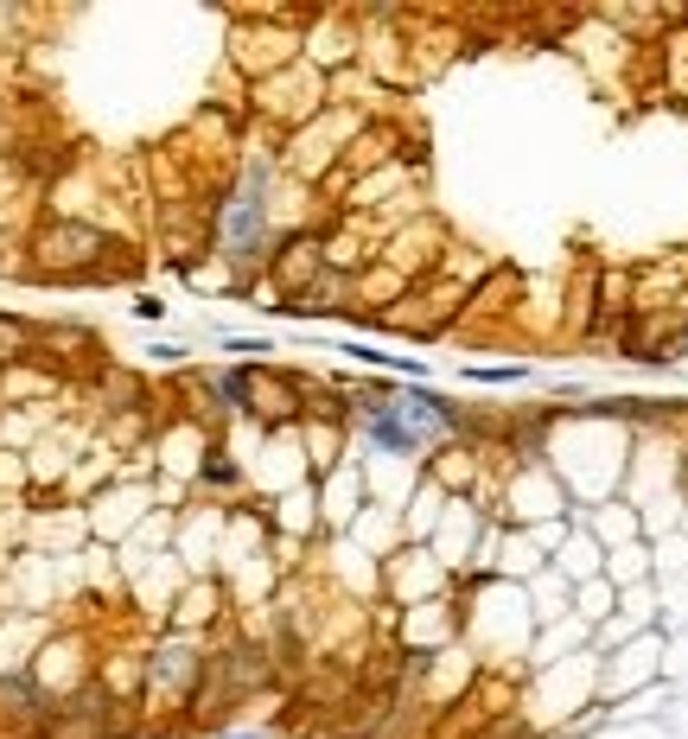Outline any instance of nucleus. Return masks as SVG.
Masks as SVG:
<instances>
[{"mask_svg":"<svg viewBox=\"0 0 688 739\" xmlns=\"http://www.w3.org/2000/svg\"><path fill=\"white\" fill-rule=\"evenodd\" d=\"M268 192H274V166L268 160H249L236 192L223 198V217H217V249L223 262L236 268V281H249V268L268 255Z\"/></svg>","mask_w":688,"mask_h":739,"instance_id":"f257e3e1","label":"nucleus"},{"mask_svg":"<svg viewBox=\"0 0 688 739\" xmlns=\"http://www.w3.org/2000/svg\"><path fill=\"white\" fill-rule=\"evenodd\" d=\"M102 249H109V236L90 230V223H51L39 236L45 274H77V268H90V255H102Z\"/></svg>","mask_w":688,"mask_h":739,"instance_id":"f03ea898","label":"nucleus"},{"mask_svg":"<svg viewBox=\"0 0 688 739\" xmlns=\"http://www.w3.org/2000/svg\"><path fill=\"white\" fill-rule=\"evenodd\" d=\"M198 676H204V663H198V650L192 644H160L153 650V663H147V682L153 689H166V695H192L198 689Z\"/></svg>","mask_w":688,"mask_h":739,"instance_id":"7ed1b4c3","label":"nucleus"},{"mask_svg":"<svg viewBox=\"0 0 688 739\" xmlns=\"http://www.w3.org/2000/svg\"><path fill=\"white\" fill-rule=\"evenodd\" d=\"M319 268H325V243H319V236H294V243H281V262H274V274H281V287H287L294 300L313 287Z\"/></svg>","mask_w":688,"mask_h":739,"instance_id":"20e7f679","label":"nucleus"},{"mask_svg":"<svg viewBox=\"0 0 688 739\" xmlns=\"http://www.w3.org/2000/svg\"><path fill=\"white\" fill-rule=\"evenodd\" d=\"M370 440H376V446H383V453H421V440H415V434H408V427H402V421H395V408H389V395H383V402H376V408H370Z\"/></svg>","mask_w":688,"mask_h":739,"instance_id":"39448f33","label":"nucleus"},{"mask_svg":"<svg viewBox=\"0 0 688 739\" xmlns=\"http://www.w3.org/2000/svg\"><path fill=\"white\" fill-rule=\"evenodd\" d=\"M223 739H249V733H223Z\"/></svg>","mask_w":688,"mask_h":739,"instance_id":"423d86ee","label":"nucleus"}]
</instances>
